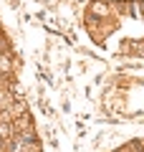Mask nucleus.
Masks as SVG:
<instances>
[{"instance_id":"f257e3e1","label":"nucleus","mask_w":144,"mask_h":152,"mask_svg":"<svg viewBox=\"0 0 144 152\" xmlns=\"http://www.w3.org/2000/svg\"><path fill=\"white\" fill-rule=\"evenodd\" d=\"M13 134H15V127H10V124H0V137H3V140H13Z\"/></svg>"},{"instance_id":"f03ea898","label":"nucleus","mask_w":144,"mask_h":152,"mask_svg":"<svg viewBox=\"0 0 144 152\" xmlns=\"http://www.w3.org/2000/svg\"><path fill=\"white\" fill-rule=\"evenodd\" d=\"M15 129H25V132H33V129H31V119H28V117H18V119H15Z\"/></svg>"},{"instance_id":"7ed1b4c3","label":"nucleus","mask_w":144,"mask_h":152,"mask_svg":"<svg viewBox=\"0 0 144 152\" xmlns=\"http://www.w3.org/2000/svg\"><path fill=\"white\" fill-rule=\"evenodd\" d=\"M94 10H96V13H106V5H101V3H96V5H94Z\"/></svg>"}]
</instances>
